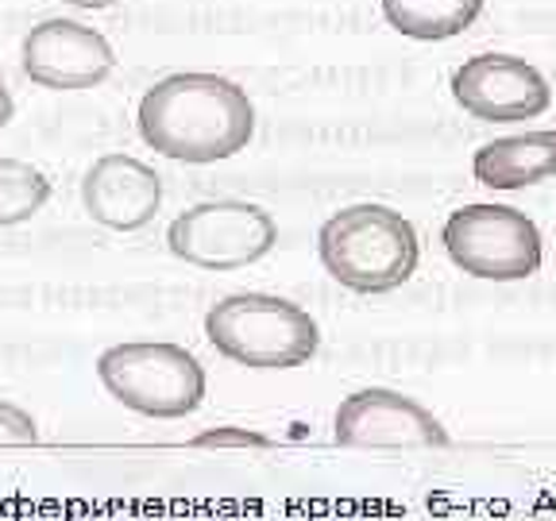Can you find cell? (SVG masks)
Segmentation results:
<instances>
[{
	"label": "cell",
	"instance_id": "cell-1",
	"mask_svg": "<svg viewBox=\"0 0 556 521\" xmlns=\"http://www.w3.org/2000/svg\"><path fill=\"white\" fill-rule=\"evenodd\" d=\"M139 136L174 163H220L252 143L255 104L220 74H170L139 101Z\"/></svg>",
	"mask_w": 556,
	"mask_h": 521
},
{
	"label": "cell",
	"instance_id": "cell-2",
	"mask_svg": "<svg viewBox=\"0 0 556 521\" xmlns=\"http://www.w3.org/2000/svg\"><path fill=\"white\" fill-rule=\"evenodd\" d=\"M321 263L352 294H391L406 287L421 259L417 232L402 213L387 205H348L332 213L317 232Z\"/></svg>",
	"mask_w": 556,
	"mask_h": 521
},
{
	"label": "cell",
	"instance_id": "cell-3",
	"mask_svg": "<svg viewBox=\"0 0 556 521\" xmlns=\"http://www.w3.org/2000/svg\"><path fill=\"white\" fill-rule=\"evenodd\" d=\"M205 336L225 359L255 371H290L321 347V329L309 313L275 294L220 297L205 313Z\"/></svg>",
	"mask_w": 556,
	"mask_h": 521
},
{
	"label": "cell",
	"instance_id": "cell-4",
	"mask_svg": "<svg viewBox=\"0 0 556 521\" xmlns=\"http://www.w3.org/2000/svg\"><path fill=\"white\" fill-rule=\"evenodd\" d=\"M97 374L121 406L159 421L186 417L205 402V367L182 344L166 340H131L109 347L97 359Z\"/></svg>",
	"mask_w": 556,
	"mask_h": 521
},
{
	"label": "cell",
	"instance_id": "cell-5",
	"mask_svg": "<svg viewBox=\"0 0 556 521\" xmlns=\"http://www.w3.org/2000/svg\"><path fill=\"white\" fill-rule=\"evenodd\" d=\"M441 243L464 275L486 278V282L533 278L545 263L541 228L521 208L491 205V201L456 208L444 220Z\"/></svg>",
	"mask_w": 556,
	"mask_h": 521
},
{
	"label": "cell",
	"instance_id": "cell-6",
	"mask_svg": "<svg viewBox=\"0 0 556 521\" xmlns=\"http://www.w3.org/2000/svg\"><path fill=\"white\" fill-rule=\"evenodd\" d=\"M278 243V225L252 201H201L166 228V247L205 270H236L260 263Z\"/></svg>",
	"mask_w": 556,
	"mask_h": 521
},
{
	"label": "cell",
	"instance_id": "cell-7",
	"mask_svg": "<svg viewBox=\"0 0 556 521\" xmlns=\"http://www.w3.org/2000/svg\"><path fill=\"white\" fill-rule=\"evenodd\" d=\"M452 97L464 113L486 124L538 120L553 104L545 74L518 54H476L452 74Z\"/></svg>",
	"mask_w": 556,
	"mask_h": 521
},
{
	"label": "cell",
	"instance_id": "cell-8",
	"mask_svg": "<svg viewBox=\"0 0 556 521\" xmlns=\"http://www.w3.org/2000/svg\"><path fill=\"white\" fill-rule=\"evenodd\" d=\"M332 436L344 448H448V429L417 398L391 386L348 394L332 417Z\"/></svg>",
	"mask_w": 556,
	"mask_h": 521
},
{
	"label": "cell",
	"instance_id": "cell-9",
	"mask_svg": "<svg viewBox=\"0 0 556 521\" xmlns=\"http://www.w3.org/2000/svg\"><path fill=\"white\" fill-rule=\"evenodd\" d=\"M24 74L43 89L74 93L101 86L116 69V54L97 27L78 20H43L24 35Z\"/></svg>",
	"mask_w": 556,
	"mask_h": 521
},
{
	"label": "cell",
	"instance_id": "cell-10",
	"mask_svg": "<svg viewBox=\"0 0 556 521\" xmlns=\"http://www.w3.org/2000/svg\"><path fill=\"white\" fill-rule=\"evenodd\" d=\"M81 201L97 225L113 232H136L155 220L163 205V178L131 155H101L86 170Z\"/></svg>",
	"mask_w": 556,
	"mask_h": 521
},
{
	"label": "cell",
	"instance_id": "cell-11",
	"mask_svg": "<svg viewBox=\"0 0 556 521\" xmlns=\"http://www.w3.org/2000/svg\"><path fill=\"white\" fill-rule=\"evenodd\" d=\"M471 170L486 190H526L545 182L556 174V128L491 139L476 151Z\"/></svg>",
	"mask_w": 556,
	"mask_h": 521
},
{
	"label": "cell",
	"instance_id": "cell-12",
	"mask_svg": "<svg viewBox=\"0 0 556 521\" xmlns=\"http://www.w3.org/2000/svg\"><path fill=\"white\" fill-rule=\"evenodd\" d=\"M486 0H382V16L406 39L441 43L468 31Z\"/></svg>",
	"mask_w": 556,
	"mask_h": 521
},
{
	"label": "cell",
	"instance_id": "cell-13",
	"mask_svg": "<svg viewBox=\"0 0 556 521\" xmlns=\"http://www.w3.org/2000/svg\"><path fill=\"white\" fill-rule=\"evenodd\" d=\"M51 198V182L24 158H0V228L24 225Z\"/></svg>",
	"mask_w": 556,
	"mask_h": 521
},
{
	"label": "cell",
	"instance_id": "cell-14",
	"mask_svg": "<svg viewBox=\"0 0 556 521\" xmlns=\"http://www.w3.org/2000/svg\"><path fill=\"white\" fill-rule=\"evenodd\" d=\"M35 441H39V429H35L31 414H24L12 402H0V448H24Z\"/></svg>",
	"mask_w": 556,
	"mask_h": 521
},
{
	"label": "cell",
	"instance_id": "cell-15",
	"mask_svg": "<svg viewBox=\"0 0 556 521\" xmlns=\"http://www.w3.org/2000/svg\"><path fill=\"white\" fill-rule=\"evenodd\" d=\"M198 444L201 448H213V444H255V448H263L267 444V436H260V433H248V429H217V433H205V436H198Z\"/></svg>",
	"mask_w": 556,
	"mask_h": 521
},
{
	"label": "cell",
	"instance_id": "cell-16",
	"mask_svg": "<svg viewBox=\"0 0 556 521\" xmlns=\"http://www.w3.org/2000/svg\"><path fill=\"white\" fill-rule=\"evenodd\" d=\"M12 113H16V104H12V93L4 89V81H0V128H9Z\"/></svg>",
	"mask_w": 556,
	"mask_h": 521
},
{
	"label": "cell",
	"instance_id": "cell-17",
	"mask_svg": "<svg viewBox=\"0 0 556 521\" xmlns=\"http://www.w3.org/2000/svg\"><path fill=\"white\" fill-rule=\"evenodd\" d=\"M62 4H74V9H109V4H121V0H62Z\"/></svg>",
	"mask_w": 556,
	"mask_h": 521
}]
</instances>
